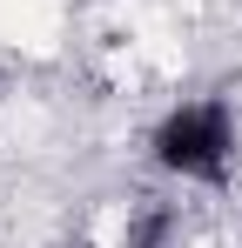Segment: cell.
Returning a JSON list of instances; mask_svg holds the SVG:
<instances>
[{
    "mask_svg": "<svg viewBox=\"0 0 242 248\" xmlns=\"http://www.w3.org/2000/svg\"><path fill=\"white\" fill-rule=\"evenodd\" d=\"M229 155H236V114H229L222 94L182 101V108H168L161 127H155V161L168 168V174H182V181H222Z\"/></svg>",
    "mask_w": 242,
    "mask_h": 248,
    "instance_id": "cell-1",
    "label": "cell"
}]
</instances>
